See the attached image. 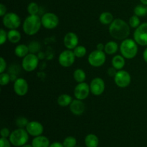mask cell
<instances>
[{
    "label": "cell",
    "instance_id": "d4e9b609",
    "mask_svg": "<svg viewBox=\"0 0 147 147\" xmlns=\"http://www.w3.org/2000/svg\"><path fill=\"white\" fill-rule=\"evenodd\" d=\"M114 20L113 14L109 11H103L99 16V21L102 24L104 25H110L112 22Z\"/></svg>",
    "mask_w": 147,
    "mask_h": 147
},
{
    "label": "cell",
    "instance_id": "f6af8a7d",
    "mask_svg": "<svg viewBox=\"0 0 147 147\" xmlns=\"http://www.w3.org/2000/svg\"><path fill=\"white\" fill-rule=\"evenodd\" d=\"M21 147H33L32 145H30V144H24V146H21Z\"/></svg>",
    "mask_w": 147,
    "mask_h": 147
},
{
    "label": "cell",
    "instance_id": "f35d334b",
    "mask_svg": "<svg viewBox=\"0 0 147 147\" xmlns=\"http://www.w3.org/2000/svg\"><path fill=\"white\" fill-rule=\"evenodd\" d=\"M6 14H7V7L4 4H0V16L3 17Z\"/></svg>",
    "mask_w": 147,
    "mask_h": 147
},
{
    "label": "cell",
    "instance_id": "4fadbf2b",
    "mask_svg": "<svg viewBox=\"0 0 147 147\" xmlns=\"http://www.w3.org/2000/svg\"><path fill=\"white\" fill-rule=\"evenodd\" d=\"M106 88L105 82L101 78L96 77L91 80L90 83V93L96 96L102 95Z\"/></svg>",
    "mask_w": 147,
    "mask_h": 147
},
{
    "label": "cell",
    "instance_id": "60d3db41",
    "mask_svg": "<svg viewBox=\"0 0 147 147\" xmlns=\"http://www.w3.org/2000/svg\"><path fill=\"white\" fill-rule=\"evenodd\" d=\"M49 147H65L63 146V144L60 143V142H53V144L50 145Z\"/></svg>",
    "mask_w": 147,
    "mask_h": 147
},
{
    "label": "cell",
    "instance_id": "9a60e30c",
    "mask_svg": "<svg viewBox=\"0 0 147 147\" xmlns=\"http://www.w3.org/2000/svg\"><path fill=\"white\" fill-rule=\"evenodd\" d=\"M25 129L28 132L29 135L34 136V137L41 136L44 131V127H43L42 124L37 121H32L29 122Z\"/></svg>",
    "mask_w": 147,
    "mask_h": 147
},
{
    "label": "cell",
    "instance_id": "74e56055",
    "mask_svg": "<svg viewBox=\"0 0 147 147\" xmlns=\"http://www.w3.org/2000/svg\"><path fill=\"white\" fill-rule=\"evenodd\" d=\"M11 132L8 128H3L1 130V136L2 138H8L9 137Z\"/></svg>",
    "mask_w": 147,
    "mask_h": 147
},
{
    "label": "cell",
    "instance_id": "484cf974",
    "mask_svg": "<svg viewBox=\"0 0 147 147\" xmlns=\"http://www.w3.org/2000/svg\"><path fill=\"white\" fill-rule=\"evenodd\" d=\"M73 78L78 83H83L86 79V74L83 69L78 68L73 73Z\"/></svg>",
    "mask_w": 147,
    "mask_h": 147
},
{
    "label": "cell",
    "instance_id": "ba28073f",
    "mask_svg": "<svg viewBox=\"0 0 147 147\" xmlns=\"http://www.w3.org/2000/svg\"><path fill=\"white\" fill-rule=\"evenodd\" d=\"M42 25L47 30H54L59 24V17L53 12H47L41 17Z\"/></svg>",
    "mask_w": 147,
    "mask_h": 147
},
{
    "label": "cell",
    "instance_id": "d6986e66",
    "mask_svg": "<svg viewBox=\"0 0 147 147\" xmlns=\"http://www.w3.org/2000/svg\"><path fill=\"white\" fill-rule=\"evenodd\" d=\"M33 147H49L50 146V140L48 138L45 136H36L32 142Z\"/></svg>",
    "mask_w": 147,
    "mask_h": 147
},
{
    "label": "cell",
    "instance_id": "d6a6232c",
    "mask_svg": "<svg viewBox=\"0 0 147 147\" xmlns=\"http://www.w3.org/2000/svg\"><path fill=\"white\" fill-rule=\"evenodd\" d=\"M11 80L9 74L6 73H2L0 74V85L1 86H5L9 84Z\"/></svg>",
    "mask_w": 147,
    "mask_h": 147
},
{
    "label": "cell",
    "instance_id": "83f0119b",
    "mask_svg": "<svg viewBox=\"0 0 147 147\" xmlns=\"http://www.w3.org/2000/svg\"><path fill=\"white\" fill-rule=\"evenodd\" d=\"M73 53H74L76 57L82 58V57H84L86 56V53H87V49L83 45H78L73 50Z\"/></svg>",
    "mask_w": 147,
    "mask_h": 147
},
{
    "label": "cell",
    "instance_id": "44dd1931",
    "mask_svg": "<svg viewBox=\"0 0 147 147\" xmlns=\"http://www.w3.org/2000/svg\"><path fill=\"white\" fill-rule=\"evenodd\" d=\"M8 41L12 44H17L20 41L22 38L21 33L17 30H9L7 32Z\"/></svg>",
    "mask_w": 147,
    "mask_h": 147
},
{
    "label": "cell",
    "instance_id": "ffe728a7",
    "mask_svg": "<svg viewBox=\"0 0 147 147\" xmlns=\"http://www.w3.org/2000/svg\"><path fill=\"white\" fill-rule=\"evenodd\" d=\"M30 53V50H29L28 45H26L24 44L18 45L14 48V54L17 57L23 58L26 55Z\"/></svg>",
    "mask_w": 147,
    "mask_h": 147
},
{
    "label": "cell",
    "instance_id": "f546056e",
    "mask_svg": "<svg viewBox=\"0 0 147 147\" xmlns=\"http://www.w3.org/2000/svg\"><path fill=\"white\" fill-rule=\"evenodd\" d=\"M129 24L131 28L136 29L139 25L141 24V21L139 17L136 16V14L132 15L131 17L129 18Z\"/></svg>",
    "mask_w": 147,
    "mask_h": 147
},
{
    "label": "cell",
    "instance_id": "ee69618b",
    "mask_svg": "<svg viewBox=\"0 0 147 147\" xmlns=\"http://www.w3.org/2000/svg\"><path fill=\"white\" fill-rule=\"evenodd\" d=\"M141 3L143 4H144V5H147V0H140Z\"/></svg>",
    "mask_w": 147,
    "mask_h": 147
},
{
    "label": "cell",
    "instance_id": "7a4b0ae2",
    "mask_svg": "<svg viewBox=\"0 0 147 147\" xmlns=\"http://www.w3.org/2000/svg\"><path fill=\"white\" fill-rule=\"evenodd\" d=\"M42 26L41 18L38 14L29 15L23 22L22 30L27 35L33 36L38 33Z\"/></svg>",
    "mask_w": 147,
    "mask_h": 147
},
{
    "label": "cell",
    "instance_id": "bcb514c9",
    "mask_svg": "<svg viewBox=\"0 0 147 147\" xmlns=\"http://www.w3.org/2000/svg\"></svg>",
    "mask_w": 147,
    "mask_h": 147
},
{
    "label": "cell",
    "instance_id": "277c9868",
    "mask_svg": "<svg viewBox=\"0 0 147 147\" xmlns=\"http://www.w3.org/2000/svg\"><path fill=\"white\" fill-rule=\"evenodd\" d=\"M9 140L13 146H22L28 142L29 134L26 129L18 128L11 132L9 137Z\"/></svg>",
    "mask_w": 147,
    "mask_h": 147
},
{
    "label": "cell",
    "instance_id": "8d00e7d4",
    "mask_svg": "<svg viewBox=\"0 0 147 147\" xmlns=\"http://www.w3.org/2000/svg\"><path fill=\"white\" fill-rule=\"evenodd\" d=\"M7 65L5 59L3 57H1V58H0V73H4V71L7 69Z\"/></svg>",
    "mask_w": 147,
    "mask_h": 147
},
{
    "label": "cell",
    "instance_id": "e0dca14e",
    "mask_svg": "<svg viewBox=\"0 0 147 147\" xmlns=\"http://www.w3.org/2000/svg\"><path fill=\"white\" fill-rule=\"evenodd\" d=\"M69 108L70 112L75 116H81L86 111V105L83 100L76 98L73 100Z\"/></svg>",
    "mask_w": 147,
    "mask_h": 147
},
{
    "label": "cell",
    "instance_id": "b9f144b4",
    "mask_svg": "<svg viewBox=\"0 0 147 147\" xmlns=\"http://www.w3.org/2000/svg\"><path fill=\"white\" fill-rule=\"evenodd\" d=\"M105 48V45H103V43H98V44L96 45V49L98 50H101V51H103Z\"/></svg>",
    "mask_w": 147,
    "mask_h": 147
},
{
    "label": "cell",
    "instance_id": "4dcf8cb0",
    "mask_svg": "<svg viewBox=\"0 0 147 147\" xmlns=\"http://www.w3.org/2000/svg\"><path fill=\"white\" fill-rule=\"evenodd\" d=\"M63 146L65 147H76L77 140L73 136H67L63 141Z\"/></svg>",
    "mask_w": 147,
    "mask_h": 147
},
{
    "label": "cell",
    "instance_id": "8fae6325",
    "mask_svg": "<svg viewBox=\"0 0 147 147\" xmlns=\"http://www.w3.org/2000/svg\"><path fill=\"white\" fill-rule=\"evenodd\" d=\"M76 55L73 50H65L60 53L58 57L59 64L63 67H69L74 64L76 61Z\"/></svg>",
    "mask_w": 147,
    "mask_h": 147
},
{
    "label": "cell",
    "instance_id": "7bdbcfd3",
    "mask_svg": "<svg viewBox=\"0 0 147 147\" xmlns=\"http://www.w3.org/2000/svg\"><path fill=\"white\" fill-rule=\"evenodd\" d=\"M143 58L144 60L147 63V47L144 50L143 53Z\"/></svg>",
    "mask_w": 147,
    "mask_h": 147
},
{
    "label": "cell",
    "instance_id": "f1b7e54d",
    "mask_svg": "<svg viewBox=\"0 0 147 147\" xmlns=\"http://www.w3.org/2000/svg\"><path fill=\"white\" fill-rule=\"evenodd\" d=\"M40 7L36 2H30L27 6V12L30 15H35L38 14Z\"/></svg>",
    "mask_w": 147,
    "mask_h": 147
},
{
    "label": "cell",
    "instance_id": "6da1fadb",
    "mask_svg": "<svg viewBox=\"0 0 147 147\" xmlns=\"http://www.w3.org/2000/svg\"><path fill=\"white\" fill-rule=\"evenodd\" d=\"M130 26L129 24L121 19H115L109 28L110 35L113 38L117 40H126L130 34Z\"/></svg>",
    "mask_w": 147,
    "mask_h": 147
},
{
    "label": "cell",
    "instance_id": "2e32d148",
    "mask_svg": "<svg viewBox=\"0 0 147 147\" xmlns=\"http://www.w3.org/2000/svg\"><path fill=\"white\" fill-rule=\"evenodd\" d=\"M64 45L67 50H73L79 43V39L77 34L73 32H69L65 35L63 38Z\"/></svg>",
    "mask_w": 147,
    "mask_h": 147
},
{
    "label": "cell",
    "instance_id": "ac0fdd59",
    "mask_svg": "<svg viewBox=\"0 0 147 147\" xmlns=\"http://www.w3.org/2000/svg\"><path fill=\"white\" fill-rule=\"evenodd\" d=\"M111 64L112 67H114L116 70H123L126 65V58L121 55H116L112 58Z\"/></svg>",
    "mask_w": 147,
    "mask_h": 147
},
{
    "label": "cell",
    "instance_id": "7c38bea8",
    "mask_svg": "<svg viewBox=\"0 0 147 147\" xmlns=\"http://www.w3.org/2000/svg\"><path fill=\"white\" fill-rule=\"evenodd\" d=\"M90 93V85L87 83H78L74 88V96L76 99L83 100L88 97Z\"/></svg>",
    "mask_w": 147,
    "mask_h": 147
},
{
    "label": "cell",
    "instance_id": "3957f363",
    "mask_svg": "<svg viewBox=\"0 0 147 147\" xmlns=\"http://www.w3.org/2000/svg\"><path fill=\"white\" fill-rule=\"evenodd\" d=\"M121 55L128 60L134 59L138 54L139 47L134 40L127 38L123 40L120 45Z\"/></svg>",
    "mask_w": 147,
    "mask_h": 147
},
{
    "label": "cell",
    "instance_id": "9c48e42d",
    "mask_svg": "<svg viewBox=\"0 0 147 147\" xmlns=\"http://www.w3.org/2000/svg\"><path fill=\"white\" fill-rule=\"evenodd\" d=\"M134 40L139 45L147 46V22L142 23L135 29Z\"/></svg>",
    "mask_w": 147,
    "mask_h": 147
},
{
    "label": "cell",
    "instance_id": "d590c367",
    "mask_svg": "<svg viewBox=\"0 0 147 147\" xmlns=\"http://www.w3.org/2000/svg\"><path fill=\"white\" fill-rule=\"evenodd\" d=\"M11 142L7 138H1L0 139V147H11Z\"/></svg>",
    "mask_w": 147,
    "mask_h": 147
},
{
    "label": "cell",
    "instance_id": "1f68e13d",
    "mask_svg": "<svg viewBox=\"0 0 147 147\" xmlns=\"http://www.w3.org/2000/svg\"><path fill=\"white\" fill-rule=\"evenodd\" d=\"M29 122L30 121H29L28 119L27 118L24 117V116H20L15 121V123L17 125V126H18L19 128H21V129L26 128V126L28 124Z\"/></svg>",
    "mask_w": 147,
    "mask_h": 147
},
{
    "label": "cell",
    "instance_id": "ab89813d",
    "mask_svg": "<svg viewBox=\"0 0 147 147\" xmlns=\"http://www.w3.org/2000/svg\"><path fill=\"white\" fill-rule=\"evenodd\" d=\"M116 70L114 68V67H111V68H109V70H108V73H109V75H110L111 76H113V77H114L115 75H116V73H117Z\"/></svg>",
    "mask_w": 147,
    "mask_h": 147
},
{
    "label": "cell",
    "instance_id": "30bf717a",
    "mask_svg": "<svg viewBox=\"0 0 147 147\" xmlns=\"http://www.w3.org/2000/svg\"><path fill=\"white\" fill-rule=\"evenodd\" d=\"M114 82L118 87L121 88H125L131 84V76L130 73L126 70H118L114 76Z\"/></svg>",
    "mask_w": 147,
    "mask_h": 147
},
{
    "label": "cell",
    "instance_id": "e575fe53",
    "mask_svg": "<svg viewBox=\"0 0 147 147\" xmlns=\"http://www.w3.org/2000/svg\"><path fill=\"white\" fill-rule=\"evenodd\" d=\"M7 40H8L7 32H6V30L1 28L0 30V44H1V45H3L7 42Z\"/></svg>",
    "mask_w": 147,
    "mask_h": 147
},
{
    "label": "cell",
    "instance_id": "4316f807",
    "mask_svg": "<svg viewBox=\"0 0 147 147\" xmlns=\"http://www.w3.org/2000/svg\"><path fill=\"white\" fill-rule=\"evenodd\" d=\"M134 14L139 17H145L147 14V5H144V4H138L136 6L134 10Z\"/></svg>",
    "mask_w": 147,
    "mask_h": 147
},
{
    "label": "cell",
    "instance_id": "cb8c5ba5",
    "mask_svg": "<svg viewBox=\"0 0 147 147\" xmlns=\"http://www.w3.org/2000/svg\"><path fill=\"white\" fill-rule=\"evenodd\" d=\"M98 137L96 134H90L85 138V144L87 147H98Z\"/></svg>",
    "mask_w": 147,
    "mask_h": 147
},
{
    "label": "cell",
    "instance_id": "8992f818",
    "mask_svg": "<svg viewBox=\"0 0 147 147\" xmlns=\"http://www.w3.org/2000/svg\"><path fill=\"white\" fill-rule=\"evenodd\" d=\"M20 16L14 12L7 13L2 18L3 25L9 30H17L21 25Z\"/></svg>",
    "mask_w": 147,
    "mask_h": 147
},
{
    "label": "cell",
    "instance_id": "603a6c76",
    "mask_svg": "<svg viewBox=\"0 0 147 147\" xmlns=\"http://www.w3.org/2000/svg\"><path fill=\"white\" fill-rule=\"evenodd\" d=\"M119 50V45L115 41H109L105 44L104 52L108 55H114Z\"/></svg>",
    "mask_w": 147,
    "mask_h": 147
},
{
    "label": "cell",
    "instance_id": "7402d4cb",
    "mask_svg": "<svg viewBox=\"0 0 147 147\" xmlns=\"http://www.w3.org/2000/svg\"><path fill=\"white\" fill-rule=\"evenodd\" d=\"M73 101V98L71 96L68 94H61L57 98V104L61 107H67L70 106V103Z\"/></svg>",
    "mask_w": 147,
    "mask_h": 147
},
{
    "label": "cell",
    "instance_id": "5bb4252c",
    "mask_svg": "<svg viewBox=\"0 0 147 147\" xmlns=\"http://www.w3.org/2000/svg\"><path fill=\"white\" fill-rule=\"evenodd\" d=\"M14 91L17 96H24L28 93L29 85L27 80L23 78H19L15 80L13 86Z\"/></svg>",
    "mask_w": 147,
    "mask_h": 147
},
{
    "label": "cell",
    "instance_id": "52a82bcc",
    "mask_svg": "<svg viewBox=\"0 0 147 147\" xmlns=\"http://www.w3.org/2000/svg\"><path fill=\"white\" fill-rule=\"evenodd\" d=\"M39 65V57L34 53H29L22 58V67L26 72H32L36 70Z\"/></svg>",
    "mask_w": 147,
    "mask_h": 147
},
{
    "label": "cell",
    "instance_id": "5b68a950",
    "mask_svg": "<svg viewBox=\"0 0 147 147\" xmlns=\"http://www.w3.org/2000/svg\"><path fill=\"white\" fill-rule=\"evenodd\" d=\"M106 60V53L101 50H95L89 54L88 57V62L89 64L94 67H99L105 64Z\"/></svg>",
    "mask_w": 147,
    "mask_h": 147
},
{
    "label": "cell",
    "instance_id": "836d02e7",
    "mask_svg": "<svg viewBox=\"0 0 147 147\" xmlns=\"http://www.w3.org/2000/svg\"><path fill=\"white\" fill-rule=\"evenodd\" d=\"M28 47H29V50H30V53L35 54L36 53H37V52L40 50L41 46H40V42H38L32 41L30 43Z\"/></svg>",
    "mask_w": 147,
    "mask_h": 147
}]
</instances>
